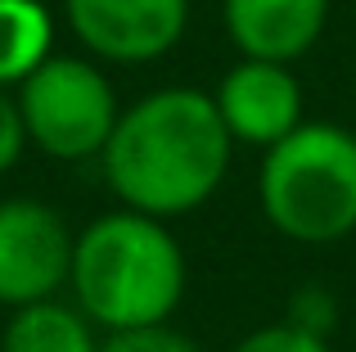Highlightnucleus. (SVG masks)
Returning a JSON list of instances; mask_svg holds the SVG:
<instances>
[{"instance_id": "14", "label": "nucleus", "mask_w": 356, "mask_h": 352, "mask_svg": "<svg viewBox=\"0 0 356 352\" xmlns=\"http://www.w3.org/2000/svg\"><path fill=\"white\" fill-rule=\"evenodd\" d=\"M293 326H302V330H312V335H325L330 330V321H334V303L325 298L321 289H307V294H298L293 298Z\"/></svg>"}, {"instance_id": "11", "label": "nucleus", "mask_w": 356, "mask_h": 352, "mask_svg": "<svg viewBox=\"0 0 356 352\" xmlns=\"http://www.w3.org/2000/svg\"><path fill=\"white\" fill-rule=\"evenodd\" d=\"M235 352H330V348H325V335H312V330L284 321V326L252 330Z\"/></svg>"}, {"instance_id": "4", "label": "nucleus", "mask_w": 356, "mask_h": 352, "mask_svg": "<svg viewBox=\"0 0 356 352\" xmlns=\"http://www.w3.org/2000/svg\"><path fill=\"white\" fill-rule=\"evenodd\" d=\"M18 113L27 141L50 159L77 163L108 145L118 127V99L108 77L86 59L50 54L18 81Z\"/></svg>"}, {"instance_id": "13", "label": "nucleus", "mask_w": 356, "mask_h": 352, "mask_svg": "<svg viewBox=\"0 0 356 352\" xmlns=\"http://www.w3.org/2000/svg\"><path fill=\"white\" fill-rule=\"evenodd\" d=\"M23 145H27V127L23 113H18V99H9L5 86H0V172H9L18 163Z\"/></svg>"}, {"instance_id": "6", "label": "nucleus", "mask_w": 356, "mask_h": 352, "mask_svg": "<svg viewBox=\"0 0 356 352\" xmlns=\"http://www.w3.org/2000/svg\"><path fill=\"white\" fill-rule=\"evenodd\" d=\"M68 27L90 54L149 63L185 36L190 0H63Z\"/></svg>"}, {"instance_id": "7", "label": "nucleus", "mask_w": 356, "mask_h": 352, "mask_svg": "<svg viewBox=\"0 0 356 352\" xmlns=\"http://www.w3.org/2000/svg\"><path fill=\"white\" fill-rule=\"evenodd\" d=\"M217 113L226 131L243 145H275L302 122V90L289 63L275 59H243L221 77L217 86Z\"/></svg>"}, {"instance_id": "2", "label": "nucleus", "mask_w": 356, "mask_h": 352, "mask_svg": "<svg viewBox=\"0 0 356 352\" xmlns=\"http://www.w3.org/2000/svg\"><path fill=\"white\" fill-rule=\"evenodd\" d=\"M68 280L77 307L99 326H163L185 294V257L181 244L163 230V217L122 208L90 221L72 239Z\"/></svg>"}, {"instance_id": "10", "label": "nucleus", "mask_w": 356, "mask_h": 352, "mask_svg": "<svg viewBox=\"0 0 356 352\" xmlns=\"http://www.w3.org/2000/svg\"><path fill=\"white\" fill-rule=\"evenodd\" d=\"M54 23L41 0H0V86H18L50 59Z\"/></svg>"}, {"instance_id": "12", "label": "nucleus", "mask_w": 356, "mask_h": 352, "mask_svg": "<svg viewBox=\"0 0 356 352\" xmlns=\"http://www.w3.org/2000/svg\"><path fill=\"white\" fill-rule=\"evenodd\" d=\"M99 352H199L185 335L163 326H140V330H113L108 344H99Z\"/></svg>"}, {"instance_id": "8", "label": "nucleus", "mask_w": 356, "mask_h": 352, "mask_svg": "<svg viewBox=\"0 0 356 352\" xmlns=\"http://www.w3.org/2000/svg\"><path fill=\"white\" fill-rule=\"evenodd\" d=\"M330 0H226V32L248 59L293 63L325 32Z\"/></svg>"}, {"instance_id": "5", "label": "nucleus", "mask_w": 356, "mask_h": 352, "mask_svg": "<svg viewBox=\"0 0 356 352\" xmlns=\"http://www.w3.org/2000/svg\"><path fill=\"white\" fill-rule=\"evenodd\" d=\"M72 271V230L36 199L0 203V303L50 298Z\"/></svg>"}, {"instance_id": "9", "label": "nucleus", "mask_w": 356, "mask_h": 352, "mask_svg": "<svg viewBox=\"0 0 356 352\" xmlns=\"http://www.w3.org/2000/svg\"><path fill=\"white\" fill-rule=\"evenodd\" d=\"M0 352H99V344L90 335L86 312L36 298L9 317L5 335H0Z\"/></svg>"}, {"instance_id": "3", "label": "nucleus", "mask_w": 356, "mask_h": 352, "mask_svg": "<svg viewBox=\"0 0 356 352\" xmlns=\"http://www.w3.org/2000/svg\"><path fill=\"white\" fill-rule=\"evenodd\" d=\"M261 212L298 244H334L356 230V136L334 122H298L266 145Z\"/></svg>"}, {"instance_id": "1", "label": "nucleus", "mask_w": 356, "mask_h": 352, "mask_svg": "<svg viewBox=\"0 0 356 352\" xmlns=\"http://www.w3.org/2000/svg\"><path fill=\"white\" fill-rule=\"evenodd\" d=\"M230 145L217 99L190 86H167L118 113L104 159V181L127 208L181 217L217 194L230 168Z\"/></svg>"}]
</instances>
